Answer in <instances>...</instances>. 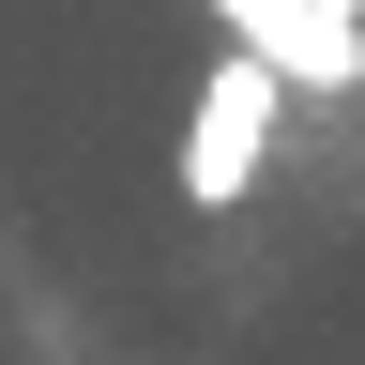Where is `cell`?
Returning a JSON list of instances; mask_svg holds the SVG:
<instances>
[{
  "instance_id": "cell-1",
  "label": "cell",
  "mask_w": 365,
  "mask_h": 365,
  "mask_svg": "<svg viewBox=\"0 0 365 365\" xmlns=\"http://www.w3.org/2000/svg\"><path fill=\"white\" fill-rule=\"evenodd\" d=\"M274 107H289V91H274L259 61H213V76H198V107H182V198H198V213H244V198H259Z\"/></svg>"
},
{
  "instance_id": "cell-2",
  "label": "cell",
  "mask_w": 365,
  "mask_h": 365,
  "mask_svg": "<svg viewBox=\"0 0 365 365\" xmlns=\"http://www.w3.org/2000/svg\"><path fill=\"white\" fill-rule=\"evenodd\" d=\"M198 16L228 31V61H259L274 91H365V46H335L304 0H198Z\"/></svg>"
},
{
  "instance_id": "cell-3",
  "label": "cell",
  "mask_w": 365,
  "mask_h": 365,
  "mask_svg": "<svg viewBox=\"0 0 365 365\" xmlns=\"http://www.w3.org/2000/svg\"><path fill=\"white\" fill-rule=\"evenodd\" d=\"M304 16H319V31H335V46H365V0H304Z\"/></svg>"
}]
</instances>
